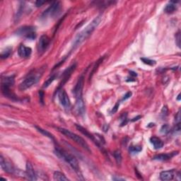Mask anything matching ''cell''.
<instances>
[{
	"label": "cell",
	"mask_w": 181,
	"mask_h": 181,
	"mask_svg": "<svg viewBox=\"0 0 181 181\" xmlns=\"http://www.w3.org/2000/svg\"><path fill=\"white\" fill-rule=\"evenodd\" d=\"M100 21H101V17L98 16L97 17H96L93 21L91 22V23L88 24L83 31H81L79 33H78V35L76 36V38L74 40L72 48L75 49L78 46L81 45L84 41H85L86 39H88L89 38V36L91 35L92 33L95 31L96 28L98 26Z\"/></svg>",
	"instance_id": "6da1fadb"
},
{
	"label": "cell",
	"mask_w": 181,
	"mask_h": 181,
	"mask_svg": "<svg viewBox=\"0 0 181 181\" xmlns=\"http://www.w3.org/2000/svg\"><path fill=\"white\" fill-rule=\"evenodd\" d=\"M55 154L57 155L59 157L62 158L64 161H65L70 166L72 167V169L75 171L76 173L79 174L80 173V168L78 160L76 159L75 156L72 154H70L69 153L66 152L63 149H61L60 148H56Z\"/></svg>",
	"instance_id": "7a4b0ae2"
},
{
	"label": "cell",
	"mask_w": 181,
	"mask_h": 181,
	"mask_svg": "<svg viewBox=\"0 0 181 181\" xmlns=\"http://www.w3.org/2000/svg\"><path fill=\"white\" fill-rule=\"evenodd\" d=\"M57 129L58 130H59V132H61L62 134H63L64 135L67 137L69 138L70 140H73L74 142H76V143L79 144L81 147H83L84 149L88 151V152H91V149L89 146L88 145V144L86 143L85 140H84L82 137H81L77 135V134L74 133V132H72L71 131H69V130H67V129L62 128V127H58Z\"/></svg>",
	"instance_id": "3957f363"
},
{
	"label": "cell",
	"mask_w": 181,
	"mask_h": 181,
	"mask_svg": "<svg viewBox=\"0 0 181 181\" xmlns=\"http://www.w3.org/2000/svg\"><path fill=\"white\" fill-rule=\"evenodd\" d=\"M61 11V5L60 2H54L42 14L41 19H47L54 18L59 15Z\"/></svg>",
	"instance_id": "277c9868"
},
{
	"label": "cell",
	"mask_w": 181,
	"mask_h": 181,
	"mask_svg": "<svg viewBox=\"0 0 181 181\" xmlns=\"http://www.w3.org/2000/svg\"><path fill=\"white\" fill-rule=\"evenodd\" d=\"M40 79V75L38 74H32L28 76L26 79L23 80V81L20 84L19 86V90L21 91H25L28 89V88H31L32 86H33L34 84H35L38 81V80Z\"/></svg>",
	"instance_id": "5b68a950"
},
{
	"label": "cell",
	"mask_w": 181,
	"mask_h": 181,
	"mask_svg": "<svg viewBox=\"0 0 181 181\" xmlns=\"http://www.w3.org/2000/svg\"><path fill=\"white\" fill-rule=\"evenodd\" d=\"M17 33L18 35L27 38L29 40H33L36 37L35 29L32 26H23L19 28L17 30Z\"/></svg>",
	"instance_id": "8992f818"
},
{
	"label": "cell",
	"mask_w": 181,
	"mask_h": 181,
	"mask_svg": "<svg viewBox=\"0 0 181 181\" xmlns=\"http://www.w3.org/2000/svg\"><path fill=\"white\" fill-rule=\"evenodd\" d=\"M58 98L60 102V104L63 106L65 110H69L71 108V102L67 94L64 89H60L58 93Z\"/></svg>",
	"instance_id": "52a82bcc"
},
{
	"label": "cell",
	"mask_w": 181,
	"mask_h": 181,
	"mask_svg": "<svg viewBox=\"0 0 181 181\" xmlns=\"http://www.w3.org/2000/svg\"><path fill=\"white\" fill-rule=\"evenodd\" d=\"M0 165H1L2 168L8 173L14 174L17 172V170L15 169L14 167L12 166L11 163L7 161L2 156H0Z\"/></svg>",
	"instance_id": "ba28073f"
},
{
	"label": "cell",
	"mask_w": 181,
	"mask_h": 181,
	"mask_svg": "<svg viewBox=\"0 0 181 181\" xmlns=\"http://www.w3.org/2000/svg\"><path fill=\"white\" fill-rule=\"evenodd\" d=\"M76 67V64H72V65L70 66L69 67H68L67 69L64 72V73L62 74V79L61 84H60L59 88H61L62 86H63L64 84L69 79L70 76H72V73H73V72H74V70H75Z\"/></svg>",
	"instance_id": "9c48e42d"
},
{
	"label": "cell",
	"mask_w": 181,
	"mask_h": 181,
	"mask_svg": "<svg viewBox=\"0 0 181 181\" xmlns=\"http://www.w3.org/2000/svg\"><path fill=\"white\" fill-rule=\"evenodd\" d=\"M50 42V38L48 35H43L40 38L39 42H38V51L40 53H43L47 49V48L49 45Z\"/></svg>",
	"instance_id": "30bf717a"
},
{
	"label": "cell",
	"mask_w": 181,
	"mask_h": 181,
	"mask_svg": "<svg viewBox=\"0 0 181 181\" xmlns=\"http://www.w3.org/2000/svg\"><path fill=\"white\" fill-rule=\"evenodd\" d=\"M84 77L82 75L80 76L79 80H78L77 83H76L75 87L74 88V94L76 98L82 97V91H83L84 88Z\"/></svg>",
	"instance_id": "8fae6325"
},
{
	"label": "cell",
	"mask_w": 181,
	"mask_h": 181,
	"mask_svg": "<svg viewBox=\"0 0 181 181\" xmlns=\"http://www.w3.org/2000/svg\"><path fill=\"white\" fill-rule=\"evenodd\" d=\"M75 110L76 113L79 115H83L85 113V103H84L83 97H79L76 98Z\"/></svg>",
	"instance_id": "7c38bea8"
},
{
	"label": "cell",
	"mask_w": 181,
	"mask_h": 181,
	"mask_svg": "<svg viewBox=\"0 0 181 181\" xmlns=\"http://www.w3.org/2000/svg\"><path fill=\"white\" fill-rule=\"evenodd\" d=\"M32 50L31 48L26 47L24 45H20L19 50H18V53L21 57L23 58H28L31 55Z\"/></svg>",
	"instance_id": "4fadbf2b"
},
{
	"label": "cell",
	"mask_w": 181,
	"mask_h": 181,
	"mask_svg": "<svg viewBox=\"0 0 181 181\" xmlns=\"http://www.w3.org/2000/svg\"><path fill=\"white\" fill-rule=\"evenodd\" d=\"M26 175L27 178L31 180H37L35 170H34L33 165L31 164V162L28 161L26 163Z\"/></svg>",
	"instance_id": "5bb4252c"
},
{
	"label": "cell",
	"mask_w": 181,
	"mask_h": 181,
	"mask_svg": "<svg viewBox=\"0 0 181 181\" xmlns=\"http://www.w3.org/2000/svg\"><path fill=\"white\" fill-rule=\"evenodd\" d=\"M76 127L80 132H81V133L83 134H84V135H85L86 137H87L88 138H89L90 140H91L94 142V143H95L96 144H97L98 146L100 147V144H99V143H98L97 140H96L93 134H91L90 133V132H88L85 128H84L83 127H81V125H79V124H76Z\"/></svg>",
	"instance_id": "9a60e30c"
},
{
	"label": "cell",
	"mask_w": 181,
	"mask_h": 181,
	"mask_svg": "<svg viewBox=\"0 0 181 181\" xmlns=\"http://www.w3.org/2000/svg\"><path fill=\"white\" fill-rule=\"evenodd\" d=\"M175 176H176V173L174 170H166V171H162L161 173L160 178L162 180H172L174 178Z\"/></svg>",
	"instance_id": "2e32d148"
},
{
	"label": "cell",
	"mask_w": 181,
	"mask_h": 181,
	"mask_svg": "<svg viewBox=\"0 0 181 181\" xmlns=\"http://www.w3.org/2000/svg\"><path fill=\"white\" fill-rule=\"evenodd\" d=\"M178 154V152H173V153H168V154H158L154 156L153 159L158 160V161H168L170 159V158L173 157L175 155H177Z\"/></svg>",
	"instance_id": "e0dca14e"
},
{
	"label": "cell",
	"mask_w": 181,
	"mask_h": 181,
	"mask_svg": "<svg viewBox=\"0 0 181 181\" xmlns=\"http://www.w3.org/2000/svg\"><path fill=\"white\" fill-rule=\"evenodd\" d=\"M151 143L153 144L155 149H159L164 146V142L160 138L156 137H152L150 138Z\"/></svg>",
	"instance_id": "ac0fdd59"
},
{
	"label": "cell",
	"mask_w": 181,
	"mask_h": 181,
	"mask_svg": "<svg viewBox=\"0 0 181 181\" xmlns=\"http://www.w3.org/2000/svg\"><path fill=\"white\" fill-rule=\"evenodd\" d=\"M14 84V76H6L2 80V86L11 87Z\"/></svg>",
	"instance_id": "d6986e66"
},
{
	"label": "cell",
	"mask_w": 181,
	"mask_h": 181,
	"mask_svg": "<svg viewBox=\"0 0 181 181\" xmlns=\"http://www.w3.org/2000/svg\"><path fill=\"white\" fill-rule=\"evenodd\" d=\"M176 2H170L168 5H166V7H165L164 11L167 14H172L176 11Z\"/></svg>",
	"instance_id": "ffe728a7"
},
{
	"label": "cell",
	"mask_w": 181,
	"mask_h": 181,
	"mask_svg": "<svg viewBox=\"0 0 181 181\" xmlns=\"http://www.w3.org/2000/svg\"><path fill=\"white\" fill-rule=\"evenodd\" d=\"M53 178H54V180H59V181H68L69 180V179L66 177L65 175L60 171H55V173H54Z\"/></svg>",
	"instance_id": "44dd1931"
},
{
	"label": "cell",
	"mask_w": 181,
	"mask_h": 181,
	"mask_svg": "<svg viewBox=\"0 0 181 181\" xmlns=\"http://www.w3.org/2000/svg\"><path fill=\"white\" fill-rule=\"evenodd\" d=\"M113 155H114L115 159L117 164L118 165L121 164L122 158V154H121V152H120V151H119V150L115 151V152H114Z\"/></svg>",
	"instance_id": "7402d4cb"
},
{
	"label": "cell",
	"mask_w": 181,
	"mask_h": 181,
	"mask_svg": "<svg viewBox=\"0 0 181 181\" xmlns=\"http://www.w3.org/2000/svg\"><path fill=\"white\" fill-rule=\"evenodd\" d=\"M11 50H12L11 48H6V50L5 51H3L2 53H1V55H0V57H1L2 59H6V58L9 57V55H11Z\"/></svg>",
	"instance_id": "603a6c76"
},
{
	"label": "cell",
	"mask_w": 181,
	"mask_h": 181,
	"mask_svg": "<svg viewBox=\"0 0 181 181\" xmlns=\"http://www.w3.org/2000/svg\"><path fill=\"white\" fill-rule=\"evenodd\" d=\"M55 78H56V75H55V74H53V75L50 76V77L48 78V79L47 80H46V81L45 82V83H44L43 87L44 88L48 87V86H49L50 85V84H51L54 81V80L55 79Z\"/></svg>",
	"instance_id": "cb8c5ba5"
},
{
	"label": "cell",
	"mask_w": 181,
	"mask_h": 181,
	"mask_svg": "<svg viewBox=\"0 0 181 181\" xmlns=\"http://www.w3.org/2000/svg\"><path fill=\"white\" fill-rule=\"evenodd\" d=\"M36 127V129H37V130H38V131H39L40 132H41V133L43 134H44V135H45V136H47V137H49V138L52 139V140H54V137L53 136V134H50V132H47V131H46V130H43V129L41 128V127Z\"/></svg>",
	"instance_id": "d4e9b609"
},
{
	"label": "cell",
	"mask_w": 181,
	"mask_h": 181,
	"mask_svg": "<svg viewBox=\"0 0 181 181\" xmlns=\"http://www.w3.org/2000/svg\"><path fill=\"white\" fill-rule=\"evenodd\" d=\"M103 58H100V59H99V60H98L97 62H96V63L95 64V66H94V67L93 70H92L91 73V74H90V77H89V79L90 80H91V79L92 76H93V74H94V72H96V70H97L98 66H99L100 64L101 63V62H103Z\"/></svg>",
	"instance_id": "484cf974"
},
{
	"label": "cell",
	"mask_w": 181,
	"mask_h": 181,
	"mask_svg": "<svg viewBox=\"0 0 181 181\" xmlns=\"http://www.w3.org/2000/svg\"><path fill=\"white\" fill-rule=\"evenodd\" d=\"M140 60H142V61L143 62L144 64H148V65H150V66L154 65V64H156V61H154V60H149V59H148V58L142 57V58H141Z\"/></svg>",
	"instance_id": "4316f807"
},
{
	"label": "cell",
	"mask_w": 181,
	"mask_h": 181,
	"mask_svg": "<svg viewBox=\"0 0 181 181\" xmlns=\"http://www.w3.org/2000/svg\"><path fill=\"white\" fill-rule=\"evenodd\" d=\"M160 132H161V133H162L164 134H168V132H170V127L168 126V124H164V125H163L161 127V128Z\"/></svg>",
	"instance_id": "83f0119b"
},
{
	"label": "cell",
	"mask_w": 181,
	"mask_h": 181,
	"mask_svg": "<svg viewBox=\"0 0 181 181\" xmlns=\"http://www.w3.org/2000/svg\"><path fill=\"white\" fill-rule=\"evenodd\" d=\"M142 150V148L140 146H132L130 148V151L131 152L138 153Z\"/></svg>",
	"instance_id": "f1b7e54d"
},
{
	"label": "cell",
	"mask_w": 181,
	"mask_h": 181,
	"mask_svg": "<svg viewBox=\"0 0 181 181\" xmlns=\"http://www.w3.org/2000/svg\"><path fill=\"white\" fill-rule=\"evenodd\" d=\"M176 43L177 45H178V46L179 48L180 47V31H178V33H176Z\"/></svg>",
	"instance_id": "f546056e"
},
{
	"label": "cell",
	"mask_w": 181,
	"mask_h": 181,
	"mask_svg": "<svg viewBox=\"0 0 181 181\" xmlns=\"http://www.w3.org/2000/svg\"><path fill=\"white\" fill-rule=\"evenodd\" d=\"M168 108H167V106H164L161 110V114L163 116H164V117H166V115H168Z\"/></svg>",
	"instance_id": "4dcf8cb0"
},
{
	"label": "cell",
	"mask_w": 181,
	"mask_h": 181,
	"mask_svg": "<svg viewBox=\"0 0 181 181\" xmlns=\"http://www.w3.org/2000/svg\"><path fill=\"white\" fill-rule=\"evenodd\" d=\"M119 106H120V103H116V104H115V106H114V108H112V111H111V112H112V114L115 113V112L118 111V108H119Z\"/></svg>",
	"instance_id": "1f68e13d"
},
{
	"label": "cell",
	"mask_w": 181,
	"mask_h": 181,
	"mask_svg": "<svg viewBox=\"0 0 181 181\" xmlns=\"http://www.w3.org/2000/svg\"><path fill=\"white\" fill-rule=\"evenodd\" d=\"M45 3V2L44 1H41V0H38V1H36L35 2V6L37 7H41L42 5H44V4Z\"/></svg>",
	"instance_id": "d6a6232c"
},
{
	"label": "cell",
	"mask_w": 181,
	"mask_h": 181,
	"mask_svg": "<svg viewBox=\"0 0 181 181\" xmlns=\"http://www.w3.org/2000/svg\"><path fill=\"white\" fill-rule=\"evenodd\" d=\"M132 92H127V93L124 96V97H123V98H122V100H127V99H128V98H130V97H131V96H132Z\"/></svg>",
	"instance_id": "836d02e7"
},
{
	"label": "cell",
	"mask_w": 181,
	"mask_h": 181,
	"mask_svg": "<svg viewBox=\"0 0 181 181\" xmlns=\"http://www.w3.org/2000/svg\"><path fill=\"white\" fill-rule=\"evenodd\" d=\"M39 96H40V101L41 103H43V98H44V93L42 91L39 92Z\"/></svg>",
	"instance_id": "e575fe53"
},
{
	"label": "cell",
	"mask_w": 181,
	"mask_h": 181,
	"mask_svg": "<svg viewBox=\"0 0 181 181\" xmlns=\"http://www.w3.org/2000/svg\"><path fill=\"white\" fill-rule=\"evenodd\" d=\"M180 112H178V113H177V115L176 116V120L178 122V123H180Z\"/></svg>",
	"instance_id": "d590c367"
},
{
	"label": "cell",
	"mask_w": 181,
	"mask_h": 181,
	"mask_svg": "<svg viewBox=\"0 0 181 181\" xmlns=\"http://www.w3.org/2000/svg\"><path fill=\"white\" fill-rule=\"evenodd\" d=\"M140 118H141V116H138V117H137V118H134V119L132 120V121H135V120H138L139 119H140Z\"/></svg>",
	"instance_id": "8d00e7d4"
},
{
	"label": "cell",
	"mask_w": 181,
	"mask_h": 181,
	"mask_svg": "<svg viewBox=\"0 0 181 181\" xmlns=\"http://www.w3.org/2000/svg\"><path fill=\"white\" fill-rule=\"evenodd\" d=\"M113 180H124V179L120 178H113Z\"/></svg>",
	"instance_id": "74e56055"
}]
</instances>
